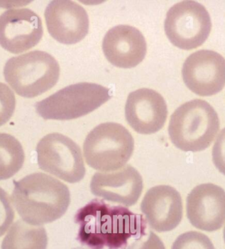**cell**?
<instances>
[{
  "instance_id": "obj_1",
  "label": "cell",
  "mask_w": 225,
  "mask_h": 249,
  "mask_svg": "<svg viewBox=\"0 0 225 249\" xmlns=\"http://www.w3.org/2000/svg\"><path fill=\"white\" fill-rule=\"evenodd\" d=\"M79 226L77 240L89 249H126L131 239L146 235L147 222L121 206H112L94 198L74 215Z\"/></svg>"
},
{
  "instance_id": "obj_2",
  "label": "cell",
  "mask_w": 225,
  "mask_h": 249,
  "mask_svg": "<svg viewBox=\"0 0 225 249\" xmlns=\"http://www.w3.org/2000/svg\"><path fill=\"white\" fill-rule=\"evenodd\" d=\"M12 196L22 220L36 226L61 218L70 202L68 186L43 173H34L14 181Z\"/></svg>"
},
{
  "instance_id": "obj_3",
  "label": "cell",
  "mask_w": 225,
  "mask_h": 249,
  "mask_svg": "<svg viewBox=\"0 0 225 249\" xmlns=\"http://www.w3.org/2000/svg\"><path fill=\"white\" fill-rule=\"evenodd\" d=\"M220 127L218 115L205 100L186 102L174 111L169 124L171 142L185 152H200L211 144Z\"/></svg>"
},
{
  "instance_id": "obj_4",
  "label": "cell",
  "mask_w": 225,
  "mask_h": 249,
  "mask_svg": "<svg viewBox=\"0 0 225 249\" xmlns=\"http://www.w3.org/2000/svg\"><path fill=\"white\" fill-rule=\"evenodd\" d=\"M3 75L5 81L18 95L34 98L56 85L60 68L56 59L50 53L35 50L8 59Z\"/></svg>"
},
{
  "instance_id": "obj_5",
  "label": "cell",
  "mask_w": 225,
  "mask_h": 249,
  "mask_svg": "<svg viewBox=\"0 0 225 249\" xmlns=\"http://www.w3.org/2000/svg\"><path fill=\"white\" fill-rule=\"evenodd\" d=\"M135 141L131 133L117 123L100 124L87 135L83 145L87 164L102 172L124 166L133 155Z\"/></svg>"
},
{
  "instance_id": "obj_6",
  "label": "cell",
  "mask_w": 225,
  "mask_h": 249,
  "mask_svg": "<svg viewBox=\"0 0 225 249\" xmlns=\"http://www.w3.org/2000/svg\"><path fill=\"white\" fill-rule=\"evenodd\" d=\"M111 98V91L102 85L79 83L70 85L35 104L44 120H70L88 114Z\"/></svg>"
},
{
  "instance_id": "obj_7",
  "label": "cell",
  "mask_w": 225,
  "mask_h": 249,
  "mask_svg": "<svg viewBox=\"0 0 225 249\" xmlns=\"http://www.w3.org/2000/svg\"><path fill=\"white\" fill-rule=\"evenodd\" d=\"M212 23L207 9L194 1L176 3L167 12L165 31L171 43L190 50L202 46L209 37Z\"/></svg>"
},
{
  "instance_id": "obj_8",
  "label": "cell",
  "mask_w": 225,
  "mask_h": 249,
  "mask_svg": "<svg viewBox=\"0 0 225 249\" xmlns=\"http://www.w3.org/2000/svg\"><path fill=\"white\" fill-rule=\"evenodd\" d=\"M39 168L55 177L76 183L85 177L86 168L81 148L62 134H48L36 146Z\"/></svg>"
},
{
  "instance_id": "obj_9",
  "label": "cell",
  "mask_w": 225,
  "mask_h": 249,
  "mask_svg": "<svg viewBox=\"0 0 225 249\" xmlns=\"http://www.w3.org/2000/svg\"><path fill=\"white\" fill-rule=\"evenodd\" d=\"M188 88L201 96L215 95L225 87V59L211 50H200L190 55L182 70Z\"/></svg>"
},
{
  "instance_id": "obj_10",
  "label": "cell",
  "mask_w": 225,
  "mask_h": 249,
  "mask_svg": "<svg viewBox=\"0 0 225 249\" xmlns=\"http://www.w3.org/2000/svg\"><path fill=\"white\" fill-rule=\"evenodd\" d=\"M40 17L27 8L9 9L0 16V45L13 53L35 47L43 36Z\"/></svg>"
},
{
  "instance_id": "obj_11",
  "label": "cell",
  "mask_w": 225,
  "mask_h": 249,
  "mask_svg": "<svg viewBox=\"0 0 225 249\" xmlns=\"http://www.w3.org/2000/svg\"><path fill=\"white\" fill-rule=\"evenodd\" d=\"M187 213L197 229L217 231L225 222V191L212 183L197 186L188 195Z\"/></svg>"
},
{
  "instance_id": "obj_12",
  "label": "cell",
  "mask_w": 225,
  "mask_h": 249,
  "mask_svg": "<svg viewBox=\"0 0 225 249\" xmlns=\"http://www.w3.org/2000/svg\"><path fill=\"white\" fill-rule=\"evenodd\" d=\"M168 109L163 96L150 89H140L130 93L125 105L128 124L137 133H157L166 122Z\"/></svg>"
},
{
  "instance_id": "obj_13",
  "label": "cell",
  "mask_w": 225,
  "mask_h": 249,
  "mask_svg": "<svg viewBox=\"0 0 225 249\" xmlns=\"http://www.w3.org/2000/svg\"><path fill=\"white\" fill-rule=\"evenodd\" d=\"M44 16L48 32L61 44H77L88 34V14L74 1H52L46 7Z\"/></svg>"
},
{
  "instance_id": "obj_14",
  "label": "cell",
  "mask_w": 225,
  "mask_h": 249,
  "mask_svg": "<svg viewBox=\"0 0 225 249\" xmlns=\"http://www.w3.org/2000/svg\"><path fill=\"white\" fill-rule=\"evenodd\" d=\"M90 189L96 196L128 207L140 198L143 180L140 173L128 165L115 172L96 173L91 180Z\"/></svg>"
},
{
  "instance_id": "obj_15",
  "label": "cell",
  "mask_w": 225,
  "mask_h": 249,
  "mask_svg": "<svg viewBox=\"0 0 225 249\" xmlns=\"http://www.w3.org/2000/svg\"><path fill=\"white\" fill-rule=\"evenodd\" d=\"M141 211L152 229L157 232L170 231L183 218V200L173 187L156 186L147 191L141 203Z\"/></svg>"
},
{
  "instance_id": "obj_16",
  "label": "cell",
  "mask_w": 225,
  "mask_h": 249,
  "mask_svg": "<svg viewBox=\"0 0 225 249\" xmlns=\"http://www.w3.org/2000/svg\"><path fill=\"white\" fill-rule=\"evenodd\" d=\"M102 48L106 58L113 66L133 68L146 56L147 44L144 35L137 28L120 25L107 31Z\"/></svg>"
},
{
  "instance_id": "obj_17",
  "label": "cell",
  "mask_w": 225,
  "mask_h": 249,
  "mask_svg": "<svg viewBox=\"0 0 225 249\" xmlns=\"http://www.w3.org/2000/svg\"><path fill=\"white\" fill-rule=\"evenodd\" d=\"M48 241L44 227L33 226L18 220L3 239L1 249H46Z\"/></svg>"
},
{
  "instance_id": "obj_18",
  "label": "cell",
  "mask_w": 225,
  "mask_h": 249,
  "mask_svg": "<svg viewBox=\"0 0 225 249\" xmlns=\"http://www.w3.org/2000/svg\"><path fill=\"white\" fill-rule=\"evenodd\" d=\"M25 152L17 139L7 133H0V180L12 178L22 168Z\"/></svg>"
},
{
  "instance_id": "obj_19",
  "label": "cell",
  "mask_w": 225,
  "mask_h": 249,
  "mask_svg": "<svg viewBox=\"0 0 225 249\" xmlns=\"http://www.w3.org/2000/svg\"><path fill=\"white\" fill-rule=\"evenodd\" d=\"M171 249H215L211 239L198 231H189L176 238Z\"/></svg>"
},
{
  "instance_id": "obj_20",
  "label": "cell",
  "mask_w": 225,
  "mask_h": 249,
  "mask_svg": "<svg viewBox=\"0 0 225 249\" xmlns=\"http://www.w3.org/2000/svg\"><path fill=\"white\" fill-rule=\"evenodd\" d=\"M16 99L14 92L3 83H0V126L6 124L14 114Z\"/></svg>"
},
{
  "instance_id": "obj_21",
  "label": "cell",
  "mask_w": 225,
  "mask_h": 249,
  "mask_svg": "<svg viewBox=\"0 0 225 249\" xmlns=\"http://www.w3.org/2000/svg\"><path fill=\"white\" fill-rule=\"evenodd\" d=\"M15 212L9 195L0 187V237L14 222Z\"/></svg>"
},
{
  "instance_id": "obj_22",
  "label": "cell",
  "mask_w": 225,
  "mask_h": 249,
  "mask_svg": "<svg viewBox=\"0 0 225 249\" xmlns=\"http://www.w3.org/2000/svg\"><path fill=\"white\" fill-rule=\"evenodd\" d=\"M212 158L217 170L225 176V128L219 134L213 145Z\"/></svg>"
},
{
  "instance_id": "obj_23",
  "label": "cell",
  "mask_w": 225,
  "mask_h": 249,
  "mask_svg": "<svg viewBox=\"0 0 225 249\" xmlns=\"http://www.w3.org/2000/svg\"><path fill=\"white\" fill-rule=\"evenodd\" d=\"M126 249H165L163 241L153 231L136 239Z\"/></svg>"
},
{
  "instance_id": "obj_24",
  "label": "cell",
  "mask_w": 225,
  "mask_h": 249,
  "mask_svg": "<svg viewBox=\"0 0 225 249\" xmlns=\"http://www.w3.org/2000/svg\"><path fill=\"white\" fill-rule=\"evenodd\" d=\"M223 237H224V240L225 243V227L224 228V230H223Z\"/></svg>"
},
{
  "instance_id": "obj_25",
  "label": "cell",
  "mask_w": 225,
  "mask_h": 249,
  "mask_svg": "<svg viewBox=\"0 0 225 249\" xmlns=\"http://www.w3.org/2000/svg\"><path fill=\"white\" fill-rule=\"evenodd\" d=\"M72 249H84V248H81V247H77V248H74Z\"/></svg>"
}]
</instances>
